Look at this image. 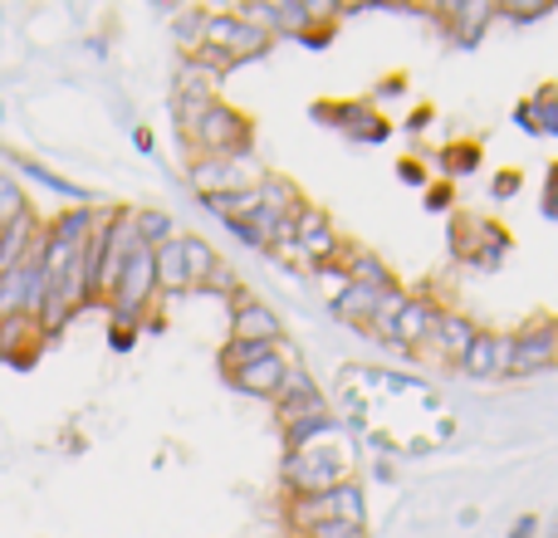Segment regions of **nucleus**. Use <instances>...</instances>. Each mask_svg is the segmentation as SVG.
<instances>
[{
	"label": "nucleus",
	"mask_w": 558,
	"mask_h": 538,
	"mask_svg": "<svg viewBox=\"0 0 558 538\" xmlns=\"http://www.w3.org/2000/svg\"><path fill=\"white\" fill-rule=\"evenodd\" d=\"M333 436L314 441L308 451L284 455V490L289 494H324V490H338L343 480H353V451H328Z\"/></svg>",
	"instance_id": "nucleus-1"
},
{
	"label": "nucleus",
	"mask_w": 558,
	"mask_h": 538,
	"mask_svg": "<svg viewBox=\"0 0 558 538\" xmlns=\"http://www.w3.org/2000/svg\"><path fill=\"white\" fill-rule=\"evenodd\" d=\"M186 137H192V147L202 157H241V152H251V143H255L251 123H245L235 108H226L221 98L186 127Z\"/></svg>",
	"instance_id": "nucleus-2"
},
{
	"label": "nucleus",
	"mask_w": 558,
	"mask_h": 538,
	"mask_svg": "<svg viewBox=\"0 0 558 538\" xmlns=\"http://www.w3.org/2000/svg\"><path fill=\"white\" fill-rule=\"evenodd\" d=\"M260 176L265 172L251 162V152H241V157H196V162L186 167V182H192V192L202 196V201H211V196H231V192H255Z\"/></svg>",
	"instance_id": "nucleus-3"
},
{
	"label": "nucleus",
	"mask_w": 558,
	"mask_h": 538,
	"mask_svg": "<svg viewBox=\"0 0 558 538\" xmlns=\"http://www.w3.org/2000/svg\"><path fill=\"white\" fill-rule=\"evenodd\" d=\"M275 39L260 35V29H251L245 20H235V10H206V25H202V49H216V54H226L235 69L251 64V59L270 54Z\"/></svg>",
	"instance_id": "nucleus-4"
},
{
	"label": "nucleus",
	"mask_w": 558,
	"mask_h": 538,
	"mask_svg": "<svg viewBox=\"0 0 558 538\" xmlns=\"http://www.w3.org/2000/svg\"><path fill=\"white\" fill-rule=\"evenodd\" d=\"M549 367H558V318L539 314L514 328V357L505 377H534V372H549Z\"/></svg>",
	"instance_id": "nucleus-5"
},
{
	"label": "nucleus",
	"mask_w": 558,
	"mask_h": 538,
	"mask_svg": "<svg viewBox=\"0 0 558 538\" xmlns=\"http://www.w3.org/2000/svg\"><path fill=\"white\" fill-rule=\"evenodd\" d=\"M314 118L318 123H328V127H338V133H348L353 143H387V137H392V127L373 113L367 98H348V103H314Z\"/></svg>",
	"instance_id": "nucleus-6"
},
{
	"label": "nucleus",
	"mask_w": 558,
	"mask_h": 538,
	"mask_svg": "<svg viewBox=\"0 0 558 538\" xmlns=\"http://www.w3.org/2000/svg\"><path fill=\"white\" fill-rule=\"evenodd\" d=\"M510 357H514V333H495V328H481V338L471 343V353L461 357V372L475 377V382H490V377L510 372Z\"/></svg>",
	"instance_id": "nucleus-7"
},
{
	"label": "nucleus",
	"mask_w": 558,
	"mask_h": 538,
	"mask_svg": "<svg viewBox=\"0 0 558 538\" xmlns=\"http://www.w3.org/2000/svg\"><path fill=\"white\" fill-rule=\"evenodd\" d=\"M231 338L235 343H284V323L270 304L260 298H235V314H231Z\"/></svg>",
	"instance_id": "nucleus-8"
},
{
	"label": "nucleus",
	"mask_w": 558,
	"mask_h": 538,
	"mask_svg": "<svg viewBox=\"0 0 558 538\" xmlns=\"http://www.w3.org/2000/svg\"><path fill=\"white\" fill-rule=\"evenodd\" d=\"M294 347L289 343H279V353H270V357H260V363H251V367H241V372L231 377V387L235 392H245V396H279V387H284V367L294 363Z\"/></svg>",
	"instance_id": "nucleus-9"
},
{
	"label": "nucleus",
	"mask_w": 558,
	"mask_h": 538,
	"mask_svg": "<svg viewBox=\"0 0 558 538\" xmlns=\"http://www.w3.org/2000/svg\"><path fill=\"white\" fill-rule=\"evenodd\" d=\"M495 15H500V10H495L490 0H465V5H441L436 10V20L446 25V35H451L456 45H475Z\"/></svg>",
	"instance_id": "nucleus-10"
},
{
	"label": "nucleus",
	"mask_w": 558,
	"mask_h": 538,
	"mask_svg": "<svg viewBox=\"0 0 558 538\" xmlns=\"http://www.w3.org/2000/svg\"><path fill=\"white\" fill-rule=\"evenodd\" d=\"M39 343H45V333H39V318L35 314H10L0 318V357H10L15 367H29L39 353Z\"/></svg>",
	"instance_id": "nucleus-11"
},
{
	"label": "nucleus",
	"mask_w": 558,
	"mask_h": 538,
	"mask_svg": "<svg viewBox=\"0 0 558 538\" xmlns=\"http://www.w3.org/2000/svg\"><path fill=\"white\" fill-rule=\"evenodd\" d=\"M39 235H45V231H39L35 211H29V216H20L15 225H5V231H0V279H5V274H15V269L25 265L35 250H39Z\"/></svg>",
	"instance_id": "nucleus-12"
},
{
	"label": "nucleus",
	"mask_w": 558,
	"mask_h": 538,
	"mask_svg": "<svg viewBox=\"0 0 558 538\" xmlns=\"http://www.w3.org/2000/svg\"><path fill=\"white\" fill-rule=\"evenodd\" d=\"M475 338H481V323H475V318H465V314H436V323H432V343L441 347L446 357H451V363H461L465 353H471V343Z\"/></svg>",
	"instance_id": "nucleus-13"
},
{
	"label": "nucleus",
	"mask_w": 558,
	"mask_h": 538,
	"mask_svg": "<svg viewBox=\"0 0 558 538\" xmlns=\"http://www.w3.org/2000/svg\"><path fill=\"white\" fill-rule=\"evenodd\" d=\"M436 314H441V308H436L432 298H426V294H412V298H407V308H402V318H397V328H392V343H397V347L426 343V338H432Z\"/></svg>",
	"instance_id": "nucleus-14"
},
{
	"label": "nucleus",
	"mask_w": 558,
	"mask_h": 538,
	"mask_svg": "<svg viewBox=\"0 0 558 538\" xmlns=\"http://www.w3.org/2000/svg\"><path fill=\"white\" fill-rule=\"evenodd\" d=\"M153 269H157V294H186V260H182V235L153 250Z\"/></svg>",
	"instance_id": "nucleus-15"
},
{
	"label": "nucleus",
	"mask_w": 558,
	"mask_h": 538,
	"mask_svg": "<svg viewBox=\"0 0 558 538\" xmlns=\"http://www.w3.org/2000/svg\"><path fill=\"white\" fill-rule=\"evenodd\" d=\"M255 196H260V211H270L275 221H294V211L304 206V201H299V186H294V182H284V176H275V172H265V176H260Z\"/></svg>",
	"instance_id": "nucleus-16"
},
{
	"label": "nucleus",
	"mask_w": 558,
	"mask_h": 538,
	"mask_svg": "<svg viewBox=\"0 0 558 538\" xmlns=\"http://www.w3.org/2000/svg\"><path fill=\"white\" fill-rule=\"evenodd\" d=\"M377 298H383V289H367V284H348L343 294L333 298V314L343 318V323H353V328H363V333H367V318H373Z\"/></svg>",
	"instance_id": "nucleus-17"
},
{
	"label": "nucleus",
	"mask_w": 558,
	"mask_h": 538,
	"mask_svg": "<svg viewBox=\"0 0 558 538\" xmlns=\"http://www.w3.org/2000/svg\"><path fill=\"white\" fill-rule=\"evenodd\" d=\"M407 298H412V294H407L402 284H387L383 298H377V308H373V318H367V333H377L383 343H392V328H397V318H402Z\"/></svg>",
	"instance_id": "nucleus-18"
},
{
	"label": "nucleus",
	"mask_w": 558,
	"mask_h": 538,
	"mask_svg": "<svg viewBox=\"0 0 558 538\" xmlns=\"http://www.w3.org/2000/svg\"><path fill=\"white\" fill-rule=\"evenodd\" d=\"M182 260H186V284L202 289L206 279H211V269L221 265L216 260V250L202 241V235H182Z\"/></svg>",
	"instance_id": "nucleus-19"
},
{
	"label": "nucleus",
	"mask_w": 558,
	"mask_h": 538,
	"mask_svg": "<svg viewBox=\"0 0 558 538\" xmlns=\"http://www.w3.org/2000/svg\"><path fill=\"white\" fill-rule=\"evenodd\" d=\"M328 500H333V519L343 524H367V494L357 480H343L338 490H328Z\"/></svg>",
	"instance_id": "nucleus-20"
},
{
	"label": "nucleus",
	"mask_w": 558,
	"mask_h": 538,
	"mask_svg": "<svg viewBox=\"0 0 558 538\" xmlns=\"http://www.w3.org/2000/svg\"><path fill=\"white\" fill-rule=\"evenodd\" d=\"M348 284L387 289V284H397V279L387 274V265L377 260V255H367V250H348Z\"/></svg>",
	"instance_id": "nucleus-21"
},
{
	"label": "nucleus",
	"mask_w": 558,
	"mask_h": 538,
	"mask_svg": "<svg viewBox=\"0 0 558 538\" xmlns=\"http://www.w3.org/2000/svg\"><path fill=\"white\" fill-rule=\"evenodd\" d=\"M436 167L446 172V182H456V176H471L475 167H481V147H475V143H446L441 152H436Z\"/></svg>",
	"instance_id": "nucleus-22"
},
{
	"label": "nucleus",
	"mask_w": 558,
	"mask_h": 538,
	"mask_svg": "<svg viewBox=\"0 0 558 538\" xmlns=\"http://www.w3.org/2000/svg\"><path fill=\"white\" fill-rule=\"evenodd\" d=\"M133 231H137V241H143L147 250L177 241V225H172V216L167 211H133Z\"/></svg>",
	"instance_id": "nucleus-23"
},
{
	"label": "nucleus",
	"mask_w": 558,
	"mask_h": 538,
	"mask_svg": "<svg viewBox=\"0 0 558 538\" xmlns=\"http://www.w3.org/2000/svg\"><path fill=\"white\" fill-rule=\"evenodd\" d=\"M530 118H534V137H558V84H544L530 98Z\"/></svg>",
	"instance_id": "nucleus-24"
},
{
	"label": "nucleus",
	"mask_w": 558,
	"mask_h": 538,
	"mask_svg": "<svg viewBox=\"0 0 558 538\" xmlns=\"http://www.w3.org/2000/svg\"><path fill=\"white\" fill-rule=\"evenodd\" d=\"M451 255L461 265H471L481 255V216H456L451 221Z\"/></svg>",
	"instance_id": "nucleus-25"
},
{
	"label": "nucleus",
	"mask_w": 558,
	"mask_h": 538,
	"mask_svg": "<svg viewBox=\"0 0 558 538\" xmlns=\"http://www.w3.org/2000/svg\"><path fill=\"white\" fill-rule=\"evenodd\" d=\"M20 216H29V201H25V192H20L10 176H0V231L5 225H15Z\"/></svg>",
	"instance_id": "nucleus-26"
},
{
	"label": "nucleus",
	"mask_w": 558,
	"mask_h": 538,
	"mask_svg": "<svg viewBox=\"0 0 558 538\" xmlns=\"http://www.w3.org/2000/svg\"><path fill=\"white\" fill-rule=\"evenodd\" d=\"M299 538H367V524H343V519H324L314 529H304Z\"/></svg>",
	"instance_id": "nucleus-27"
},
{
	"label": "nucleus",
	"mask_w": 558,
	"mask_h": 538,
	"mask_svg": "<svg viewBox=\"0 0 558 538\" xmlns=\"http://www.w3.org/2000/svg\"><path fill=\"white\" fill-rule=\"evenodd\" d=\"M202 289L206 294H221V298H241V279H235V269H226V265H216Z\"/></svg>",
	"instance_id": "nucleus-28"
},
{
	"label": "nucleus",
	"mask_w": 558,
	"mask_h": 538,
	"mask_svg": "<svg viewBox=\"0 0 558 538\" xmlns=\"http://www.w3.org/2000/svg\"><path fill=\"white\" fill-rule=\"evenodd\" d=\"M505 20H514V25H530V20H544L549 15V5H495Z\"/></svg>",
	"instance_id": "nucleus-29"
},
{
	"label": "nucleus",
	"mask_w": 558,
	"mask_h": 538,
	"mask_svg": "<svg viewBox=\"0 0 558 538\" xmlns=\"http://www.w3.org/2000/svg\"><path fill=\"white\" fill-rule=\"evenodd\" d=\"M451 201H456L451 182H436V186H426V211H451Z\"/></svg>",
	"instance_id": "nucleus-30"
},
{
	"label": "nucleus",
	"mask_w": 558,
	"mask_h": 538,
	"mask_svg": "<svg viewBox=\"0 0 558 538\" xmlns=\"http://www.w3.org/2000/svg\"><path fill=\"white\" fill-rule=\"evenodd\" d=\"M397 176H402V182H412V186H426V167L416 162V157H402V162H397Z\"/></svg>",
	"instance_id": "nucleus-31"
},
{
	"label": "nucleus",
	"mask_w": 558,
	"mask_h": 538,
	"mask_svg": "<svg viewBox=\"0 0 558 538\" xmlns=\"http://www.w3.org/2000/svg\"><path fill=\"white\" fill-rule=\"evenodd\" d=\"M514 192H520V172H500V176H495V201H510Z\"/></svg>",
	"instance_id": "nucleus-32"
},
{
	"label": "nucleus",
	"mask_w": 558,
	"mask_h": 538,
	"mask_svg": "<svg viewBox=\"0 0 558 538\" xmlns=\"http://www.w3.org/2000/svg\"><path fill=\"white\" fill-rule=\"evenodd\" d=\"M544 216L558 221V167H549V186H544Z\"/></svg>",
	"instance_id": "nucleus-33"
},
{
	"label": "nucleus",
	"mask_w": 558,
	"mask_h": 538,
	"mask_svg": "<svg viewBox=\"0 0 558 538\" xmlns=\"http://www.w3.org/2000/svg\"><path fill=\"white\" fill-rule=\"evenodd\" d=\"M133 333H137V328H113V333H108V343H113L118 353H128V347H133Z\"/></svg>",
	"instance_id": "nucleus-34"
},
{
	"label": "nucleus",
	"mask_w": 558,
	"mask_h": 538,
	"mask_svg": "<svg viewBox=\"0 0 558 538\" xmlns=\"http://www.w3.org/2000/svg\"><path fill=\"white\" fill-rule=\"evenodd\" d=\"M402 88H407V84L392 74V78H387V84H377V88H373V98H397V94H402Z\"/></svg>",
	"instance_id": "nucleus-35"
},
{
	"label": "nucleus",
	"mask_w": 558,
	"mask_h": 538,
	"mask_svg": "<svg viewBox=\"0 0 558 538\" xmlns=\"http://www.w3.org/2000/svg\"><path fill=\"white\" fill-rule=\"evenodd\" d=\"M534 534H539V519H520L510 529V538H534Z\"/></svg>",
	"instance_id": "nucleus-36"
},
{
	"label": "nucleus",
	"mask_w": 558,
	"mask_h": 538,
	"mask_svg": "<svg viewBox=\"0 0 558 538\" xmlns=\"http://www.w3.org/2000/svg\"><path fill=\"white\" fill-rule=\"evenodd\" d=\"M426 123H432V108H416V113L412 118H407V127H412V133H422V127Z\"/></svg>",
	"instance_id": "nucleus-37"
},
{
	"label": "nucleus",
	"mask_w": 558,
	"mask_h": 538,
	"mask_svg": "<svg viewBox=\"0 0 558 538\" xmlns=\"http://www.w3.org/2000/svg\"><path fill=\"white\" fill-rule=\"evenodd\" d=\"M554 538H558V529H554Z\"/></svg>",
	"instance_id": "nucleus-38"
},
{
	"label": "nucleus",
	"mask_w": 558,
	"mask_h": 538,
	"mask_svg": "<svg viewBox=\"0 0 558 538\" xmlns=\"http://www.w3.org/2000/svg\"><path fill=\"white\" fill-rule=\"evenodd\" d=\"M549 538H554V534H549Z\"/></svg>",
	"instance_id": "nucleus-39"
}]
</instances>
